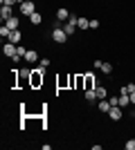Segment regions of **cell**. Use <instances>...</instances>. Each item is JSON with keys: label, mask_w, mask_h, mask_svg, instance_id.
<instances>
[{"label": "cell", "mask_w": 135, "mask_h": 150, "mask_svg": "<svg viewBox=\"0 0 135 150\" xmlns=\"http://www.w3.org/2000/svg\"><path fill=\"white\" fill-rule=\"evenodd\" d=\"M63 31L68 34V36H72V34L77 31V25H74L72 20H65V23H63Z\"/></svg>", "instance_id": "cell-13"}, {"label": "cell", "mask_w": 135, "mask_h": 150, "mask_svg": "<svg viewBox=\"0 0 135 150\" xmlns=\"http://www.w3.org/2000/svg\"><path fill=\"white\" fill-rule=\"evenodd\" d=\"M70 16H72V13L68 11L65 7H59V9H56V18H59V23H65V20L70 18Z\"/></svg>", "instance_id": "cell-7"}, {"label": "cell", "mask_w": 135, "mask_h": 150, "mask_svg": "<svg viewBox=\"0 0 135 150\" xmlns=\"http://www.w3.org/2000/svg\"><path fill=\"white\" fill-rule=\"evenodd\" d=\"M90 29H99V20H97V18L90 20Z\"/></svg>", "instance_id": "cell-25"}, {"label": "cell", "mask_w": 135, "mask_h": 150, "mask_svg": "<svg viewBox=\"0 0 135 150\" xmlns=\"http://www.w3.org/2000/svg\"><path fill=\"white\" fill-rule=\"evenodd\" d=\"M101 63H104V61H99V58H95V69H101Z\"/></svg>", "instance_id": "cell-28"}, {"label": "cell", "mask_w": 135, "mask_h": 150, "mask_svg": "<svg viewBox=\"0 0 135 150\" xmlns=\"http://www.w3.org/2000/svg\"><path fill=\"white\" fill-rule=\"evenodd\" d=\"M34 11H36V2H34V0H25V2H20V13H23V16L29 18Z\"/></svg>", "instance_id": "cell-2"}, {"label": "cell", "mask_w": 135, "mask_h": 150, "mask_svg": "<svg viewBox=\"0 0 135 150\" xmlns=\"http://www.w3.org/2000/svg\"><path fill=\"white\" fill-rule=\"evenodd\" d=\"M0 36H2V40H9V36H11V29H9L7 25H2V27H0Z\"/></svg>", "instance_id": "cell-18"}, {"label": "cell", "mask_w": 135, "mask_h": 150, "mask_svg": "<svg viewBox=\"0 0 135 150\" xmlns=\"http://www.w3.org/2000/svg\"><path fill=\"white\" fill-rule=\"evenodd\" d=\"M11 16H14V9L9 5H2V9H0V18L7 20V18H11Z\"/></svg>", "instance_id": "cell-12"}, {"label": "cell", "mask_w": 135, "mask_h": 150, "mask_svg": "<svg viewBox=\"0 0 135 150\" xmlns=\"http://www.w3.org/2000/svg\"><path fill=\"white\" fill-rule=\"evenodd\" d=\"M124 92H126V94H131V92H135V83H129V85H124Z\"/></svg>", "instance_id": "cell-21"}, {"label": "cell", "mask_w": 135, "mask_h": 150, "mask_svg": "<svg viewBox=\"0 0 135 150\" xmlns=\"http://www.w3.org/2000/svg\"><path fill=\"white\" fill-rule=\"evenodd\" d=\"M124 148L126 150H135V139H129V141L124 144Z\"/></svg>", "instance_id": "cell-22"}, {"label": "cell", "mask_w": 135, "mask_h": 150, "mask_svg": "<svg viewBox=\"0 0 135 150\" xmlns=\"http://www.w3.org/2000/svg\"><path fill=\"white\" fill-rule=\"evenodd\" d=\"M2 52H5V56H16L18 54V45H14V43H9V40H5V45H2Z\"/></svg>", "instance_id": "cell-5"}, {"label": "cell", "mask_w": 135, "mask_h": 150, "mask_svg": "<svg viewBox=\"0 0 135 150\" xmlns=\"http://www.w3.org/2000/svg\"><path fill=\"white\" fill-rule=\"evenodd\" d=\"M20 2H25V0H20Z\"/></svg>", "instance_id": "cell-31"}, {"label": "cell", "mask_w": 135, "mask_h": 150, "mask_svg": "<svg viewBox=\"0 0 135 150\" xmlns=\"http://www.w3.org/2000/svg\"><path fill=\"white\" fill-rule=\"evenodd\" d=\"M97 108H99V112H106V114H108V112H110V108H113V105H110V101H108V99H99Z\"/></svg>", "instance_id": "cell-9"}, {"label": "cell", "mask_w": 135, "mask_h": 150, "mask_svg": "<svg viewBox=\"0 0 135 150\" xmlns=\"http://www.w3.org/2000/svg\"><path fill=\"white\" fill-rule=\"evenodd\" d=\"M108 117L113 121H122V117H124L122 108H119V105H113V108H110V112H108Z\"/></svg>", "instance_id": "cell-6"}, {"label": "cell", "mask_w": 135, "mask_h": 150, "mask_svg": "<svg viewBox=\"0 0 135 150\" xmlns=\"http://www.w3.org/2000/svg\"><path fill=\"white\" fill-rule=\"evenodd\" d=\"M43 72L45 67H39V69H32V74H29V88H41L43 85Z\"/></svg>", "instance_id": "cell-1"}, {"label": "cell", "mask_w": 135, "mask_h": 150, "mask_svg": "<svg viewBox=\"0 0 135 150\" xmlns=\"http://www.w3.org/2000/svg\"><path fill=\"white\" fill-rule=\"evenodd\" d=\"M108 101H110V105H119V96H115V94L108 96Z\"/></svg>", "instance_id": "cell-23"}, {"label": "cell", "mask_w": 135, "mask_h": 150, "mask_svg": "<svg viewBox=\"0 0 135 150\" xmlns=\"http://www.w3.org/2000/svg\"><path fill=\"white\" fill-rule=\"evenodd\" d=\"M95 94H97V99H108V92H106V88H104V85H97V88H95Z\"/></svg>", "instance_id": "cell-15"}, {"label": "cell", "mask_w": 135, "mask_h": 150, "mask_svg": "<svg viewBox=\"0 0 135 150\" xmlns=\"http://www.w3.org/2000/svg\"><path fill=\"white\" fill-rule=\"evenodd\" d=\"M25 54H27V50L23 47V45H18V56H23V58H25Z\"/></svg>", "instance_id": "cell-26"}, {"label": "cell", "mask_w": 135, "mask_h": 150, "mask_svg": "<svg viewBox=\"0 0 135 150\" xmlns=\"http://www.w3.org/2000/svg\"><path fill=\"white\" fill-rule=\"evenodd\" d=\"M5 25L14 31V29H18V27H20V20L16 18V16H11V18H7V20H5Z\"/></svg>", "instance_id": "cell-14"}, {"label": "cell", "mask_w": 135, "mask_h": 150, "mask_svg": "<svg viewBox=\"0 0 135 150\" xmlns=\"http://www.w3.org/2000/svg\"><path fill=\"white\" fill-rule=\"evenodd\" d=\"M129 105H131V94L119 90V108H129Z\"/></svg>", "instance_id": "cell-8"}, {"label": "cell", "mask_w": 135, "mask_h": 150, "mask_svg": "<svg viewBox=\"0 0 135 150\" xmlns=\"http://www.w3.org/2000/svg\"><path fill=\"white\" fill-rule=\"evenodd\" d=\"M0 2H2V5H9V7H14L16 2H18V0H0Z\"/></svg>", "instance_id": "cell-27"}, {"label": "cell", "mask_w": 135, "mask_h": 150, "mask_svg": "<svg viewBox=\"0 0 135 150\" xmlns=\"http://www.w3.org/2000/svg\"><path fill=\"white\" fill-rule=\"evenodd\" d=\"M20 40H23V31H20V29H14V31H11V36H9V43L20 45Z\"/></svg>", "instance_id": "cell-10"}, {"label": "cell", "mask_w": 135, "mask_h": 150, "mask_svg": "<svg viewBox=\"0 0 135 150\" xmlns=\"http://www.w3.org/2000/svg\"><path fill=\"white\" fill-rule=\"evenodd\" d=\"M133 121H135V114H133Z\"/></svg>", "instance_id": "cell-30"}, {"label": "cell", "mask_w": 135, "mask_h": 150, "mask_svg": "<svg viewBox=\"0 0 135 150\" xmlns=\"http://www.w3.org/2000/svg\"><path fill=\"white\" fill-rule=\"evenodd\" d=\"M77 27H79L81 31H84V29H90V20H88V18H81V16H79V20H77Z\"/></svg>", "instance_id": "cell-16"}, {"label": "cell", "mask_w": 135, "mask_h": 150, "mask_svg": "<svg viewBox=\"0 0 135 150\" xmlns=\"http://www.w3.org/2000/svg\"><path fill=\"white\" fill-rule=\"evenodd\" d=\"M25 61H27V63H39V61H41V58H39V52H36V50H27Z\"/></svg>", "instance_id": "cell-11"}, {"label": "cell", "mask_w": 135, "mask_h": 150, "mask_svg": "<svg viewBox=\"0 0 135 150\" xmlns=\"http://www.w3.org/2000/svg\"><path fill=\"white\" fill-rule=\"evenodd\" d=\"M131 103L135 105V92H131Z\"/></svg>", "instance_id": "cell-29"}, {"label": "cell", "mask_w": 135, "mask_h": 150, "mask_svg": "<svg viewBox=\"0 0 135 150\" xmlns=\"http://www.w3.org/2000/svg\"><path fill=\"white\" fill-rule=\"evenodd\" d=\"M101 72H104V74H113V63H106V61H104L101 63Z\"/></svg>", "instance_id": "cell-19"}, {"label": "cell", "mask_w": 135, "mask_h": 150, "mask_svg": "<svg viewBox=\"0 0 135 150\" xmlns=\"http://www.w3.org/2000/svg\"><path fill=\"white\" fill-rule=\"evenodd\" d=\"M99 83H97V76L95 74H86L84 76V90H95Z\"/></svg>", "instance_id": "cell-4"}, {"label": "cell", "mask_w": 135, "mask_h": 150, "mask_svg": "<svg viewBox=\"0 0 135 150\" xmlns=\"http://www.w3.org/2000/svg\"><path fill=\"white\" fill-rule=\"evenodd\" d=\"M41 20H43V16H41V11H34L32 16H29V23H32V25H41Z\"/></svg>", "instance_id": "cell-17"}, {"label": "cell", "mask_w": 135, "mask_h": 150, "mask_svg": "<svg viewBox=\"0 0 135 150\" xmlns=\"http://www.w3.org/2000/svg\"><path fill=\"white\" fill-rule=\"evenodd\" d=\"M52 40H54V43H59V45L68 40V34L63 31V27H59V25L54 27V31H52Z\"/></svg>", "instance_id": "cell-3"}, {"label": "cell", "mask_w": 135, "mask_h": 150, "mask_svg": "<svg viewBox=\"0 0 135 150\" xmlns=\"http://www.w3.org/2000/svg\"><path fill=\"white\" fill-rule=\"evenodd\" d=\"M97 99V94H95V90H86V101L88 103H92V101Z\"/></svg>", "instance_id": "cell-20"}, {"label": "cell", "mask_w": 135, "mask_h": 150, "mask_svg": "<svg viewBox=\"0 0 135 150\" xmlns=\"http://www.w3.org/2000/svg\"><path fill=\"white\" fill-rule=\"evenodd\" d=\"M50 58H47V56H43V58H41V67H50Z\"/></svg>", "instance_id": "cell-24"}]
</instances>
